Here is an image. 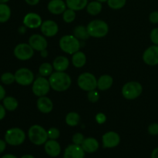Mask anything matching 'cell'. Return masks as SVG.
Wrapping results in <instances>:
<instances>
[{
	"label": "cell",
	"instance_id": "1",
	"mask_svg": "<svg viewBox=\"0 0 158 158\" xmlns=\"http://www.w3.org/2000/svg\"><path fill=\"white\" fill-rule=\"evenodd\" d=\"M50 86L56 92H63L67 90L71 86L72 80L70 77L65 72L52 73L49 78Z\"/></svg>",
	"mask_w": 158,
	"mask_h": 158
},
{
	"label": "cell",
	"instance_id": "2",
	"mask_svg": "<svg viewBox=\"0 0 158 158\" xmlns=\"http://www.w3.org/2000/svg\"><path fill=\"white\" fill-rule=\"evenodd\" d=\"M28 137L33 144L40 146L48 140L47 131L40 125H32L28 131Z\"/></svg>",
	"mask_w": 158,
	"mask_h": 158
},
{
	"label": "cell",
	"instance_id": "3",
	"mask_svg": "<svg viewBox=\"0 0 158 158\" xmlns=\"http://www.w3.org/2000/svg\"><path fill=\"white\" fill-rule=\"evenodd\" d=\"M60 47L64 52L74 54L78 52L80 48V40L74 35H65L60 40Z\"/></svg>",
	"mask_w": 158,
	"mask_h": 158
},
{
	"label": "cell",
	"instance_id": "4",
	"mask_svg": "<svg viewBox=\"0 0 158 158\" xmlns=\"http://www.w3.org/2000/svg\"><path fill=\"white\" fill-rule=\"evenodd\" d=\"M89 36L94 38H102L106 35L109 31V26L106 22L100 19H95L89 22L86 26Z\"/></svg>",
	"mask_w": 158,
	"mask_h": 158
},
{
	"label": "cell",
	"instance_id": "5",
	"mask_svg": "<svg viewBox=\"0 0 158 158\" xmlns=\"http://www.w3.org/2000/svg\"><path fill=\"white\" fill-rule=\"evenodd\" d=\"M26 140V134L22 129L13 127L8 130L5 134V140L11 146H19Z\"/></svg>",
	"mask_w": 158,
	"mask_h": 158
},
{
	"label": "cell",
	"instance_id": "6",
	"mask_svg": "<svg viewBox=\"0 0 158 158\" xmlns=\"http://www.w3.org/2000/svg\"><path fill=\"white\" fill-rule=\"evenodd\" d=\"M143 87L141 84L136 81L128 82L122 88V94L127 100H135L141 95Z\"/></svg>",
	"mask_w": 158,
	"mask_h": 158
},
{
	"label": "cell",
	"instance_id": "7",
	"mask_svg": "<svg viewBox=\"0 0 158 158\" xmlns=\"http://www.w3.org/2000/svg\"><path fill=\"white\" fill-rule=\"evenodd\" d=\"M77 84L81 89L89 92L97 88V80L94 74L90 73H83L79 76Z\"/></svg>",
	"mask_w": 158,
	"mask_h": 158
},
{
	"label": "cell",
	"instance_id": "8",
	"mask_svg": "<svg viewBox=\"0 0 158 158\" xmlns=\"http://www.w3.org/2000/svg\"><path fill=\"white\" fill-rule=\"evenodd\" d=\"M50 83L49 80L45 78L44 77H40L35 79L32 83V93L36 97H43L46 96L50 90Z\"/></svg>",
	"mask_w": 158,
	"mask_h": 158
},
{
	"label": "cell",
	"instance_id": "9",
	"mask_svg": "<svg viewBox=\"0 0 158 158\" xmlns=\"http://www.w3.org/2000/svg\"><path fill=\"white\" fill-rule=\"evenodd\" d=\"M15 82L21 86H29L34 81V74L27 68H20L15 73Z\"/></svg>",
	"mask_w": 158,
	"mask_h": 158
},
{
	"label": "cell",
	"instance_id": "10",
	"mask_svg": "<svg viewBox=\"0 0 158 158\" xmlns=\"http://www.w3.org/2000/svg\"><path fill=\"white\" fill-rule=\"evenodd\" d=\"M14 55L18 60L22 61L29 60L33 56L34 49L27 43H20L14 49Z\"/></svg>",
	"mask_w": 158,
	"mask_h": 158
},
{
	"label": "cell",
	"instance_id": "11",
	"mask_svg": "<svg viewBox=\"0 0 158 158\" xmlns=\"http://www.w3.org/2000/svg\"><path fill=\"white\" fill-rule=\"evenodd\" d=\"M143 60L149 66H156L158 64V46L154 45L144 51L143 54Z\"/></svg>",
	"mask_w": 158,
	"mask_h": 158
},
{
	"label": "cell",
	"instance_id": "12",
	"mask_svg": "<svg viewBox=\"0 0 158 158\" xmlns=\"http://www.w3.org/2000/svg\"><path fill=\"white\" fill-rule=\"evenodd\" d=\"M103 148H114L118 146L120 142V137L117 133L114 131H109L104 134L102 137Z\"/></svg>",
	"mask_w": 158,
	"mask_h": 158
},
{
	"label": "cell",
	"instance_id": "13",
	"mask_svg": "<svg viewBox=\"0 0 158 158\" xmlns=\"http://www.w3.org/2000/svg\"><path fill=\"white\" fill-rule=\"evenodd\" d=\"M29 44L32 46L34 50L41 51L46 49L48 46L47 40L43 35L40 34H33L29 39Z\"/></svg>",
	"mask_w": 158,
	"mask_h": 158
},
{
	"label": "cell",
	"instance_id": "14",
	"mask_svg": "<svg viewBox=\"0 0 158 158\" xmlns=\"http://www.w3.org/2000/svg\"><path fill=\"white\" fill-rule=\"evenodd\" d=\"M43 23L41 16L35 12H29L25 15L23 19V24L29 29H36L41 26Z\"/></svg>",
	"mask_w": 158,
	"mask_h": 158
},
{
	"label": "cell",
	"instance_id": "15",
	"mask_svg": "<svg viewBox=\"0 0 158 158\" xmlns=\"http://www.w3.org/2000/svg\"><path fill=\"white\" fill-rule=\"evenodd\" d=\"M40 29L43 35L47 37H52L55 36L58 32L59 26L53 20H46L43 22Z\"/></svg>",
	"mask_w": 158,
	"mask_h": 158
},
{
	"label": "cell",
	"instance_id": "16",
	"mask_svg": "<svg viewBox=\"0 0 158 158\" xmlns=\"http://www.w3.org/2000/svg\"><path fill=\"white\" fill-rule=\"evenodd\" d=\"M84 156L85 151L82 147L73 143L65 149L63 158H84Z\"/></svg>",
	"mask_w": 158,
	"mask_h": 158
},
{
	"label": "cell",
	"instance_id": "17",
	"mask_svg": "<svg viewBox=\"0 0 158 158\" xmlns=\"http://www.w3.org/2000/svg\"><path fill=\"white\" fill-rule=\"evenodd\" d=\"M45 151L49 156L52 157H56L61 153V147L60 144L56 140H50L45 143Z\"/></svg>",
	"mask_w": 158,
	"mask_h": 158
},
{
	"label": "cell",
	"instance_id": "18",
	"mask_svg": "<svg viewBox=\"0 0 158 158\" xmlns=\"http://www.w3.org/2000/svg\"><path fill=\"white\" fill-rule=\"evenodd\" d=\"M66 3L63 0H51L49 2L47 6L49 12L54 15H60L63 13L66 9Z\"/></svg>",
	"mask_w": 158,
	"mask_h": 158
},
{
	"label": "cell",
	"instance_id": "19",
	"mask_svg": "<svg viewBox=\"0 0 158 158\" xmlns=\"http://www.w3.org/2000/svg\"><path fill=\"white\" fill-rule=\"evenodd\" d=\"M36 106L39 110L43 114H49L53 109V103L49 97L43 96L39 97L36 102Z\"/></svg>",
	"mask_w": 158,
	"mask_h": 158
},
{
	"label": "cell",
	"instance_id": "20",
	"mask_svg": "<svg viewBox=\"0 0 158 158\" xmlns=\"http://www.w3.org/2000/svg\"><path fill=\"white\" fill-rule=\"evenodd\" d=\"M99 146H100L99 142L97 141V139L94 138V137L85 138L83 143L81 144V147L83 149V151L86 153H89V154L96 152L99 149Z\"/></svg>",
	"mask_w": 158,
	"mask_h": 158
},
{
	"label": "cell",
	"instance_id": "21",
	"mask_svg": "<svg viewBox=\"0 0 158 158\" xmlns=\"http://www.w3.org/2000/svg\"><path fill=\"white\" fill-rule=\"evenodd\" d=\"M69 65V60L66 56H57L52 63L53 69L57 72H65L68 69Z\"/></svg>",
	"mask_w": 158,
	"mask_h": 158
},
{
	"label": "cell",
	"instance_id": "22",
	"mask_svg": "<svg viewBox=\"0 0 158 158\" xmlns=\"http://www.w3.org/2000/svg\"><path fill=\"white\" fill-rule=\"evenodd\" d=\"M114 80L110 75H103L97 80V88L101 91L109 89L112 86Z\"/></svg>",
	"mask_w": 158,
	"mask_h": 158
},
{
	"label": "cell",
	"instance_id": "23",
	"mask_svg": "<svg viewBox=\"0 0 158 158\" xmlns=\"http://www.w3.org/2000/svg\"><path fill=\"white\" fill-rule=\"evenodd\" d=\"M72 63L76 68H81L84 66L86 63V56L84 52L79 50L78 52L73 54Z\"/></svg>",
	"mask_w": 158,
	"mask_h": 158
},
{
	"label": "cell",
	"instance_id": "24",
	"mask_svg": "<svg viewBox=\"0 0 158 158\" xmlns=\"http://www.w3.org/2000/svg\"><path fill=\"white\" fill-rule=\"evenodd\" d=\"M66 6L74 11H80L86 7L88 0H66Z\"/></svg>",
	"mask_w": 158,
	"mask_h": 158
},
{
	"label": "cell",
	"instance_id": "25",
	"mask_svg": "<svg viewBox=\"0 0 158 158\" xmlns=\"http://www.w3.org/2000/svg\"><path fill=\"white\" fill-rule=\"evenodd\" d=\"M102 4L98 1H94L88 3L86 6V11L91 15H97L101 12Z\"/></svg>",
	"mask_w": 158,
	"mask_h": 158
},
{
	"label": "cell",
	"instance_id": "26",
	"mask_svg": "<svg viewBox=\"0 0 158 158\" xmlns=\"http://www.w3.org/2000/svg\"><path fill=\"white\" fill-rule=\"evenodd\" d=\"M11 9L6 3H0V23H4L10 19Z\"/></svg>",
	"mask_w": 158,
	"mask_h": 158
},
{
	"label": "cell",
	"instance_id": "27",
	"mask_svg": "<svg viewBox=\"0 0 158 158\" xmlns=\"http://www.w3.org/2000/svg\"><path fill=\"white\" fill-rule=\"evenodd\" d=\"M18 100L12 97H6L3 99V106L9 111H14L18 107Z\"/></svg>",
	"mask_w": 158,
	"mask_h": 158
},
{
	"label": "cell",
	"instance_id": "28",
	"mask_svg": "<svg viewBox=\"0 0 158 158\" xmlns=\"http://www.w3.org/2000/svg\"><path fill=\"white\" fill-rule=\"evenodd\" d=\"M66 124L70 127H76L79 124L80 121V117L77 113L70 112L66 114L65 119Z\"/></svg>",
	"mask_w": 158,
	"mask_h": 158
},
{
	"label": "cell",
	"instance_id": "29",
	"mask_svg": "<svg viewBox=\"0 0 158 158\" xmlns=\"http://www.w3.org/2000/svg\"><path fill=\"white\" fill-rule=\"evenodd\" d=\"M73 33L74 35H75L78 40H86L89 37L87 29H86V27H85V26H77V27L74 29Z\"/></svg>",
	"mask_w": 158,
	"mask_h": 158
},
{
	"label": "cell",
	"instance_id": "30",
	"mask_svg": "<svg viewBox=\"0 0 158 158\" xmlns=\"http://www.w3.org/2000/svg\"><path fill=\"white\" fill-rule=\"evenodd\" d=\"M53 71V66L49 63H43L40 65L39 68V73L42 77H49L52 73Z\"/></svg>",
	"mask_w": 158,
	"mask_h": 158
},
{
	"label": "cell",
	"instance_id": "31",
	"mask_svg": "<svg viewBox=\"0 0 158 158\" xmlns=\"http://www.w3.org/2000/svg\"><path fill=\"white\" fill-rule=\"evenodd\" d=\"M63 19L65 23H71L75 20L76 12L75 11L71 9H66L63 13Z\"/></svg>",
	"mask_w": 158,
	"mask_h": 158
},
{
	"label": "cell",
	"instance_id": "32",
	"mask_svg": "<svg viewBox=\"0 0 158 158\" xmlns=\"http://www.w3.org/2000/svg\"><path fill=\"white\" fill-rule=\"evenodd\" d=\"M127 0H107V5L112 9H120L125 6Z\"/></svg>",
	"mask_w": 158,
	"mask_h": 158
},
{
	"label": "cell",
	"instance_id": "33",
	"mask_svg": "<svg viewBox=\"0 0 158 158\" xmlns=\"http://www.w3.org/2000/svg\"><path fill=\"white\" fill-rule=\"evenodd\" d=\"M1 81L2 83L6 85H10L15 81V74H12V73H4L1 76Z\"/></svg>",
	"mask_w": 158,
	"mask_h": 158
},
{
	"label": "cell",
	"instance_id": "34",
	"mask_svg": "<svg viewBox=\"0 0 158 158\" xmlns=\"http://www.w3.org/2000/svg\"><path fill=\"white\" fill-rule=\"evenodd\" d=\"M47 134L48 137L50 140H56L60 137V131L56 127H51L50 129H49V131H47Z\"/></svg>",
	"mask_w": 158,
	"mask_h": 158
},
{
	"label": "cell",
	"instance_id": "35",
	"mask_svg": "<svg viewBox=\"0 0 158 158\" xmlns=\"http://www.w3.org/2000/svg\"><path fill=\"white\" fill-rule=\"evenodd\" d=\"M87 97L89 102H91V103H97L99 100V98H100V94H99V93L96 89H94V90L88 92Z\"/></svg>",
	"mask_w": 158,
	"mask_h": 158
},
{
	"label": "cell",
	"instance_id": "36",
	"mask_svg": "<svg viewBox=\"0 0 158 158\" xmlns=\"http://www.w3.org/2000/svg\"><path fill=\"white\" fill-rule=\"evenodd\" d=\"M84 139L85 137L84 136H83V134H82L81 133H77V134H75L73 136L72 140H73V143L74 144L80 145V146H81V144L83 143Z\"/></svg>",
	"mask_w": 158,
	"mask_h": 158
},
{
	"label": "cell",
	"instance_id": "37",
	"mask_svg": "<svg viewBox=\"0 0 158 158\" xmlns=\"http://www.w3.org/2000/svg\"><path fill=\"white\" fill-rule=\"evenodd\" d=\"M151 40L154 45H157L158 46V28H154L152 29L151 32Z\"/></svg>",
	"mask_w": 158,
	"mask_h": 158
},
{
	"label": "cell",
	"instance_id": "38",
	"mask_svg": "<svg viewBox=\"0 0 158 158\" xmlns=\"http://www.w3.org/2000/svg\"><path fill=\"white\" fill-rule=\"evenodd\" d=\"M148 133L152 136L158 135V123H151L149 127H148Z\"/></svg>",
	"mask_w": 158,
	"mask_h": 158
},
{
	"label": "cell",
	"instance_id": "39",
	"mask_svg": "<svg viewBox=\"0 0 158 158\" xmlns=\"http://www.w3.org/2000/svg\"><path fill=\"white\" fill-rule=\"evenodd\" d=\"M106 117L104 114L103 113H99L96 115V121L99 123V124H103L106 122Z\"/></svg>",
	"mask_w": 158,
	"mask_h": 158
},
{
	"label": "cell",
	"instance_id": "40",
	"mask_svg": "<svg viewBox=\"0 0 158 158\" xmlns=\"http://www.w3.org/2000/svg\"><path fill=\"white\" fill-rule=\"evenodd\" d=\"M150 22L153 24H157L158 23V12L157 11H154V12H151L149 16Z\"/></svg>",
	"mask_w": 158,
	"mask_h": 158
},
{
	"label": "cell",
	"instance_id": "41",
	"mask_svg": "<svg viewBox=\"0 0 158 158\" xmlns=\"http://www.w3.org/2000/svg\"><path fill=\"white\" fill-rule=\"evenodd\" d=\"M6 108L4 107L3 105L0 104V120H2L6 117Z\"/></svg>",
	"mask_w": 158,
	"mask_h": 158
},
{
	"label": "cell",
	"instance_id": "42",
	"mask_svg": "<svg viewBox=\"0 0 158 158\" xmlns=\"http://www.w3.org/2000/svg\"><path fill=\"white\" fill-rule=\"evenodd\" d=\"M6 140H0V154H2V153L6 150Z\"/></svg>",
	"mask_w": 158,
	"mask_h": 158
},
{
	"label": "cell",
	"instance_id": "43",
	"mask_svg": "<svg viewBox=\"0 0 158 158\" xmlns=\"http://www.w3.org/2000/svg\"><path fill=\"white\" fill-rule=\"evenodd\" d=\"M6 97V90L2 85H0V100H3Z\"/></svg>",
	"mask_w": 158,
	"mask_h": 158
},
{
	"label": "cell",
	"instance_id": "44",
	"mask_svg": "<svg viewBox=\"0 0 158 158\" xmlns=\"http://www.w3.org/2000/svg\"><path fill=\"white\" fill-rule=\"evenodd\" d=\"M25 1L29 6H36L40 2V0H25Z\"/></svg>",
	"mask_w": 158,
	"mask_h": 158
},
{
	"label": "cell",
	"instance_id": "45",
	"mask_svg": "<svg viewBox=\"0 0 158 158\" xmlns=\"http://www.w3.org/2000/svg\"><path fill=\"white\" fill-rule=\"evenodd\" d=\"M151 158H158V148H155L151 153Z\"/></svg>",
	"mask_w": 158,
	"mask_h": 158
},
{
	"label": "cell",
	"instance_id": "46",
	"mask_svg": "<svg viewBox=\"0 0 158 158\" xmlns=\"http://www.w3.org/2000/svg\"><path fill=\"white\" fill-rule=\"evenodd\" d=\"M48 56V52L46 49H44V50L41 51V56L42 57H46Z\"/></svg>",
	"mask_w": 158,
	"mask_h": 158
},
{
	"label": "cell",
	"instance_id": "47",
	"mask_svg": "<svg viewBox=\"0 0 158 158\" xmlns=\"http://www.w3.org/2000/svg\"><path fill=\"white\" fill-rule=\"evenodd\" d=\"M1 158H17V157H15V155H13V154H6V155H4Z\"/></svg>",
	"mask_w": 158,
	"mask_h": 158
},
{
	"label": "cell",
	"instance_id": "48",
	"mask_svg": "<svg viewBox=\"0 0 158 158\" xmlns=\"http://www.w3.org/2000/svg\"><path fill=\"white\" fill-rule=\"evenodd\" d=\"M21 158H35V157L32 155H30V154H26V155H23Z\"/></svg>",
	"mask_w": 158,
	"mask_h": 158
},
{
	"label": "cell",
	"instance_id": "49",
	"mask_svg": "<svg viewBox=\"0 0 158 158\" xmlns=\"http://www.w3.org/2000/svg\"><path fill=\"white\" fill-rule=\"evenodd\" d=\"M9 1V0H0V3H6Z\"/></svg>",
	"mask_w": 158,
	"mask_h": 158
},
{
	"label": "cell",
	"instance_id": "50",
	"mask_svg": "<svg viewBox=\"0 0 158 158\" xmlns=\"http://www.w3.org/2000/svg\"><path fill=\"white\" fill-rule=\"evenodd\" d=\"M97 1L100 2H107V0H97Z\"/></svg>",
	"mask_w": 158,
	"mask_h": 158
}]
</instances>
